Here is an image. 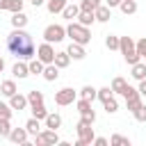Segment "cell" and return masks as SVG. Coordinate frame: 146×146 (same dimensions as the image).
I'll return each mask as SVG.
<instances>
[{
  "instance_id": "obj_42",
  "label": "cell",
  "mask_w": 146,
  "mask_h": 146,
  "mask_svg": "<svg viewBox=\"0 0 146 146\" xmlns=\"http://www.w3.org/2000/svg\"><path fill=\"white\" fill-rule=\"evenodd\" d=\"M137 91H139V96H141V98H146V78H144V80H139Z\"/></svg>"
},
{
  "instance_id": "obj_24",
  "label": "cell",
  "mask_w": 146,
  "mask_h": 146,
  "mask_svg": "<svg viewBox=\"0 0 146 146\" xmlns=\"http://www.w3.org/2000/svg\"><path fill=\"white\" fill-rule=\"evenodd\" d=\"M25 130H27V135H36V132H41V121L39 119H27L25 121Z\"/></svg>"
},
{
  "instance_id": "obj_4",
  "label": "cell",
  "mask_w": 146,
  "mask_h": 146,
  "mask_svg": "<svg viewBox=\"0 0 146 146\" xmlns=\"http://www.w3.org/2000/svg\"><path fill=\"white\" fill-rule=\"evenodd\" d=\"M75 130H78V141H75V146H89V144H94V128H91V123H87L84 119H80L78 121V125H75Z\"/></svg>"
},
{
  "instance_id": "obj_2",
  "label": "cell",
  "mask_w": 146,
  "mask_h": 146,
  "mask_svg": "<svg viewBox=\"0 0 146 146\" xmlns=\"http://www.w3.org/2000/svg\"><path fill=\"white\" fill-rule=\"evenodd\" d=\"M66 36H71V41H75V43H80V46H87V43L91 41L89 27L82 25V23H78V21H71V25L66 27Z\"/></svg>"
},
{
  "instance_id": "obj_23",
  "label": "cell",
  "mask_w": 146,
  "mask_h": 146,
  "mask_svg": "<svg viewBox=\"0 0 146 146\" xmlns=\"http://www.w3.org/2000/svg\"><path fill=\"white\" fill-rule=\"evenodd\" d=\"M119 9H121V14H125V16H132V14L137 11V2H135V0H121Z\"/></svg>"
},
{
  "instance_id": "obj_6",
  "label": "cell",
  "mask_w": 146,
  "mask_h": 146,
  "mask_svg": "<svg viewBox=\"0 0 146 146\" xmlns=\"http://www.w3.org/2000/svg\"><path fill=\"white\" fill-rule=\"evenodd\" d=\"M34 141H36V146H55V144H59L62 139H59L57 130L46 128V130H41V132H36V135H34Z\"/></svg>"
},
{
  "instance_id": "obj_15",
  "label": "cell",
  "mask_w": 146,
  "mask_h": 146,
  "mask_svg": "<svg viewBox=\"0 0 146 146\" xmlns=\"http://www.w3.org/2000/svg\"><path fill=\"white\" fill-rule=\"evenodd\" d=\"M7 139L14 141V144H25L27 141V130L25 128H11V132H9Z\"/></svg>"
},
{
  "instance_id": "obj_12",
  "label": "cell",
  "mask_w": 146,
  "mask_h": 146,
  "mask_svg": "<svg viewBox=\"0 0 146 146\" xmlns=\"http://www.w3.org/2000/svg\"><path fill=\"white\" fill-rule=\"evenodd\" d=\"M94 16H96V21H98V23H107V21L112 18V9H110L107 5H103V2H100V5L94 9Z\"/></svg>"
},
{
  "instance_id": "obj_19",
  "label": "cell",
  "mask_w": 146,
  "mask_h": 146,
  "mask_svg": "<svg viewBox=\"0 0 146 146\" xmlns=\"http://www.w3.org/2000/svg\"><path fill=\"white\" fill-rule=\"evenodd\" d=\"M16 91H18V89H16V82H14V80H2V82H0V94H2V96L9 98V96H14Z\"/></svg>"
},
{
  "instance_id": "obj_3",
  "label": "cell",
  "mask_w": 146,
  "mask_h": 146,
  "mask_svg": "<svg viewBox=\"0 0 146 146\" xmlns=\"http://www.w3.org/2000/svg\"><path fill=\"white\" fill-rule=\"evenodd\" d=\"M119 50H121V55L125 57V62L132 66V64H137L141 57L137 55V48H135V39H130V36H119Z\"/></svg>"
},
{
  "instance_id": "obj_41",
  "label": "cell",
  "mask_w": 146,
  "mask_h": 146,
  "mask_svg": "<svg viewBox=\"0 0 146 146\" xmlns=\"http://www.w3.org/2000/svg\"><path fill=\"white\" fill-rule=\"evenodd\" d=\"M11 112H14V110H11L7 103L0 100V119H11Z\"/></svg>"
},
{
  "instance_id": "obj_39",
  "label": "cell",
  "mask_w": 146,
  "mask_h": 146,
  "mask_svg": "<svg viewBox=\"0 0 146 146\" xmlns=\"http://www.w3.org/2000/svg\"><path fill=\"white\" fill-rule=\"evenodd\" d=\"M9 132H11L9 119H0V137H9Z\"/></svg>"
},
{
  "instance_id": "obj_38",
  "label": "cell",
  "mask_w": 146,
  "mask_h": 146,
  "mask_svg": "<svg viewBox=\"0 0 146 146\" xmlns=\"http://www.w3.org/2000/svg\"><path fill=\"white\" fill-rule=\"evenodd\" d=\"M7 9L14 14V11H23V0H7Z\"/></svg>"
},
{
  "instance_id": "obj_16",
  "label": "cell",
  "mask_w": 146,
  "mask_h": 146,
  "mask_svg": "<svg viewBox=\"0 0 146 146\" xmlns=\"http://www.w3.org/2000/svg\"><path fill=\"white\" fill-rule=\"evenodd\" d=\"M43 123H46V128L57 130V128H62V116H59L57 112H48V116L43 119Z\"/></svg>"
},
{
  "instance_id": "obj_35",
  "label": "cell",
  "mask_w": 146,
  "mask_h": 146,
  "mask_svg": "<svg viewBox=\"0 0 146 146\" xmlns=\"http://www.w3.org/2000/svg\"><path fill=\"white\" fill-rule=\"evenodd\" d=\"M132 116H135V119H137L139 123H146V105L141 103V105H139V107H137V110L132 112Z\"/></svg>"
},
{
  "instance_id": "obj_10",
  "label": "cell",
  "mask_w": 146,
  "mask_h": 146,
  "mask_svg": "<svg viewBox=\"0 0 146 146\" xmlns=\"http://www.w3.org/2000/svg\"><path fill=\"white\" fill-rule=\"evenodd\" d=\"M36 59H41L43 64H52V59H55V48H52V43L43 41V43L36 48Z\"/></svg>"
},
{
  "instance_id": "obj_44",
  "label": "cell",
  "mask_w": 146,
  "mask_h": 146,
  "mask_svg": "<svg viewBox=\"0 0 146 146\" xmlns=\"http://www.w3.org/2000/svg\"><path fill=\"white\" fill-rule=\"evenodd\" d=\"M105 5H107L110 9H114V7H119V5H121V0H105Z\"/></svg>"
},
{
  "instance_id": "obj_25",
  "label": "cell",
  "mask_w": 146,
  "mask_h": 146,
  "mask_svg": "<svg viewBox=\"0 0 146 146\" xmlns=\"http://www.w3.org/2000/svg\"><path fill=\"white\" fill-rule=\"evenodd\" d=\"M11 25H14V27H25V25H27V16H25L23 11H14V14H11Z\"/></svg>"
},
{
  "instance_id": "obj_30",
  "label": "cell",
  "mask_w": 146,
  "mask_h": 146,
  "mask_svg": "<svg viewBox=\"0 0 146 146\" xmlns=\"http://www.w3.org/2000/svg\"><path fill=\"white\" fill-rule=\"evenodd\" d=\"M96 91H98V89H94L91 84H84V87L80 89V98H87V100H91V103H94V98H96Z\"/></svg>"
},
{
  "instance_id": "obj_47",
  "label": "cell",
  "mask_w": 146,
  "mask_h": 146,
  "mask_svg": "<svg viewBox=\"0 0 146 146\" xmlns=\"http://www.w3.org/2000/svg\"><path fill=\"white\" fill-rule=\"evenodd\" d=\"M2 68H5V59H2V55H0V73H2Z\"/></svg>"
},
{
  "instance_id": "obj_26",
  "label": "cell",
  "mask_w": 146,
  "mask_h": 146,
  "mask_svg": "<svg viewBox=\"0 0 146 146\" xmlns=\"http://www.w3.org/2000/svg\"><path fill=\"white\" fill-rule=\"evenodd\" d=\"M30 107H32V116H34V119L43 121V119L48 116V110L43 107V103H36V105H30Z\"/></svg>"
},
{
  "instance_id": "obj_37",
  "label": "cell",
  "mask_w": 146,
  "mask_h": 146,
  "mask_svg": "<svg viewBox=\"0 0 146 146\" xmlns=\"http://www.w3.org/2000/svg\"><path fill=\"white\" fill-rule=\"evenodd\" d=\"M105 46H107L110 50H119V36H114V34H107V39H105Z\"/></svg>"
},
{
  "instance_id": "obj_36",
  "label": "cell",
  "mask_w": 146,
  "mask_h": 146,
  "mask_svg": "<svg viewBox=\"0 0 146 146\" xmlns=\"http://www.w3.org/2000/svg\"><path fill=\"white\" fill-rule=\"evenodd\" d=\"M110 96H114V91H112L110 87H103V89H98V91H96V98H98L100 103H103V100H107Z\"/></svg>"
},
{
  "instance_id": "obj_31",
  "label": "cell",
  "mask_w": 146,
  "mask_h": 146,
  "mask_svg": "<svg viewBox=\"0 0 146 146\" xmlns=\"http://www.w3.org/2000/svg\"><path fill=\"white\" fill-rule=\"evenodd\" d=\"M36 103H43V94L39 89H32L27 94V105H36Z\"/></svg>"
},
{
  "instance_id": "obj_7",
  "label": "cell",
  "mask_w": 146,
  "mask_h": 146,
  "mask_svg": "<svg viewBox=\"0 0 146 146\" xmlns=\"http://www.w3.org/2000/svg\"><path fill=\"white\" fill-rule=\"evenodd\" d=\"M123 98H125V105H128V110L130 112H135L139 105H141V96H139V91L135 89V87H130V84H125V89H123V94H121Z\"/></svg>"
},
{
  "instance_id": "obj_43",
  "label": "cell",
  "mask_w": 146,
  "mask_h": 146,
  "mask_svg": "<svg viewBox=\"0 0 146 146\" xmlns=\"http://www.w3.org/2000/svg\"><path fill=\"white\" fill-rule=\"evenodd\" d=\"M94 144L96 146H107V139L105 137H94Z\"/></svg>"
},
{
  "instance_id": "obj_22",
  "label": "cell",
  "mask_w": 146,
  "mask_h": 146,
  "mask_svg": "<svg viewBox=\"0 0 146 146\" xmlns=\"http://www.w3.org/2000/svg\"><path fill=\"white\" fill-rule=\"evenodd\" d=\"M78 14H80V5H66L64 9H62V16L64 18H68V21H73V18H78Z\"/></svg>"
},
{
  "instance_id": "obj_33",
  "label": "cell",
  "mask_w": 146,
  "mask_h": 146,
  "mask_svg": "<svg viewBox=\"0 0 146 146\" xmlns=\"http://www.w3.org/2000/svg\"><path fill=\"white\" fill-rule=\"evenodd\" d=\"M110 144L112 146H130V139L123 137V135H112L110 137Z\"/></svg>"
},
{
  "instance_id": "obj_14",
  "label": "cell",
  "mask_w": 146,
  "mask_h": 146,
  "mask_svg": "<svg viewBox=\"0 0 146 146\" xmlns=\"http://www.w3.org/2000/svg\"><path fill=\"white\" fill-rule=\"evenodd\" d=\"M9 107H11V110H18V112L25 110V107H27V96H23V94L16 91L14 96H9Z\"/></svg>"
},
{
  "instance_id": "obj_20",
  "label": "cell",
  "mask_w": 146,
  "mask_h": 146,
  "mask_svg": "<svg viewBox=\"0 0 146 146\" xmlns=\"http://www.w3.org/2000/svg\"><path fill=\"white\" fill-rule=\"evenodd\" d=\"M68 5V0H48L46 2V9L50 11V14H62V9Z\"/></svg>"
},
{
  "instance_id": "obj_28",
  "label": "cell",
  "mask_w": 146,
  "mask_h": 146,
  "mask_svg": "<svg viewBox=\"0 0 146 146\" xmlns=\"http://www.w3.org/2000/svg\"><path fill=\"white\" fill-rule=\"evenodd\" d=\"M94 21H96L94 11H82V9H80V14H78V23H82V25H87V27H89Z\"/></svg>"
},
{
  "instance_id": "obj_32",
  "label": "cell",
  "mask_w": 146,
  "mask_h": 146,
  "mask_svg": "<svg viewBox=\"0 0 146 146\" xmlns=\"http://www.w3.org/2000/svg\"><path fill=\"white\" fill-rule=\"evenodd\" d=\"M103 107H105V112H107V114H114V112L119 110V103H116V98H114V96H110L107 100H103Z\"/></svg>"
},
{
  "instance_id": "obj_34",
  "label": "cell",
  "mask_w": 146,
  "mask_h": 146,
  "mask_svg": "<svg viewBox=\"0 0 146 146\" xmlns=\"http://www.w3.org/2000/svg\"><path fill=\"white\" fill-rule=\"evenodd\" d=\"M100 5V0H80V9L82 11H94Z\"/></svg>"
},
{
  "instance_id": "obj_8",
  "label": "cell",
  "mask_w": 146,
  "mask_h": 146,
  "mask_svg": "<svg viewBox=\"0 0 146 146\" xmlns=\"http://www.w3.org/2000/svg\"><path fill=\"white\" fill-rule=\"evenodd\" d=\"M75 96H78V91H75V89L64 87V89H59V91L55 94V103H57L59 107H66V105H73Z\"/></svg>"
},
{
  "instance_id": "obj_45",
  "label": "cell",
  "mask_w": 146,
  "mask_h": 146,
  "mask_svg": "<svg viewBox=\"0 0 146 146\" xmlns=\"http://www.w3.org/2000/svg\"><path fill=\"white\" fill-rule=\"evenodd\" d=\"M30 2H32V7H41L46 0H30Z\"/></svg>"
},
{
  "instance_id": "obj_46",
  "label": "cell",
  "mask_w": 146,
  "mask_h": 146,
  "mask_svg": "<svg viewBox=\"0 0 146 146\" xmlns=\"http://www.w3.org/2000/svg\"><path fill=\"white\" fill-rule=\"evenodd\" d=\"M0 9H7V0H0Z\"/></svg>"
},
{
  "instance_id": "obj_29",
  "label": "cell",
  "mask_w": 146,
  "mask_h": 146,
  "mask_svg": "<svg viewBox=\"0 0 146 146\" xmlns=\"http://www.w3.org/2000/svg\"><path fill=\"white\" fill-rule=\"evenodd\" d=\"M125 78H114L112 80V84H110V89L114 91V94H123V89H125Z\"/></svg>"
},
{
  "instance_id": "obj_9",
  "label": "cell",
  "mask_w": 146,
  "mask_h": 146,
  "mask_svg": "<svg viewBox=\"0 0 146 146\" xmlns=\"http://www.w3.org/2000/svg\"><path fill=\"white\" fill-rule=\"evenodd\" d=\"M75 105H78V112H80V116H82L87 123H94V121H96V112H94V107H91V100H87V98H80Z\"/></svg>"
},
{
  "instance_id": "obj_21",
  "label": "cell",
  "mask_w": 146,
  "mask_h": 146,
  "mask_svg": "<svg viewBox=\"0 0 146 146\" xmlns=\"http://www.w3.org/2000/svg\"><path fill=\"white\" fill-rule=\"evenodd\" d=\"M43 66H46V64H43L41 59H34V57H32V59H27L30 75H41V73H43Z\"/></svg>"
},
{
  "instance_id": "obj_27",
  "label": "cell",
  "mask_w": 146,
  "mask_h": 146,
  "mask_svg": "<svg viewBox=\"0 0 146 146\" xmlns=\"http://www.w3.org/2000/svg\"><path fill=\"white\" fill-rule=\"evenodd\" d=\"M135 80H144L146 78V64H141V62H137V64H132V73H130Z\"/></svg>"
},
{
  "instance_id": "obj_11",
  "label": "cell",
  "mask_w": 146,
  "mask_h": 146,
  "mask_svg": "<svg viewBox=\"0 0 146 146\" xmlns=\"http://www.w3.org/2000/svg\"><path fill=\"white\" fill-rule=\"evenodd\" d=\"M11 75L14 78H18V80H23V78H27L30 75V68H27V62L25 59H18L14 66H11Z\"/></svg>"
},
{
  "instance_id": "obj_40",
  "label": "cell",
  "mask_w": 146,
  "mask_h": 146,
  "mask_svg": "<svg viewBox=\"0 0 146 146\" xmlns=\"http://www.w3.org/2000/svg\"><path fill=\"white\" fill-rule=\"evenodd\" d=\"M135 48H137V55L139 57H146V36L139 39V41H135Z\"/></svg>"
},
{
  "instance_id": "obj_13",
  "label": "cell",
  "mask_w": 146,
  "mask_h": 146,
  "mask_svg": "<svg viewBox=\"0 0 146 146\" xmlns=\"http://www.w3.org/2000/svg\"><path fill=\"white\" fill-rule=\"evenodd\" d=\"M66 52H68L71 59H84V57H87L84 46H80V43H75V41H71V46L66 48Z\"/></svg>"
},
{
  "instance_id": "obj_17",
  "label": "cell",
  "mask_w": 146,
  "mask_h": 146,
  "mask_svg": "<svg viewBox=\"0 0 146 146\" xmlns=\"http://www.w3.org/2000/svg\"><path fill=\"white\" fill-rule=\"evenodd\" d=\"M41 75H43V80H48V82H55V80L59 78V68H57L55 64H46Z\"/></svg>"
},
{
  "instance_id": "obj_5",
  "label": "cell",
  "mask_w": 146,
  "mask_h": 146,
  "mask_svg": "<svg viewBox=\"0 0 146 146\" xmlns=\"http://www.w3.org/2000/svg\"><path fill=\"white\" fill-rule=\"evenodd\" d=\"M64 36H66V27L64 25L52 23V25H48L43 30V41H48V43H59V41H64Z\"/></svg>"
},
{
  "instance_id": "obj_18",
  "label": "cell",
  "mask_w": 146,
  "mask_h": 146,
  "mask_svg": "<svg viewBox=\"0 0 146 146\" xmlns=\"http://www.w3.org/2000/svg\"><path fill=\"white\" fill-rule=\"evenodd\" d=\"M52 64H55L57 68H66V66L71 64V57H68V52H66V50H62V52H55V59H52Z\"/></svg>"
},
{
  "instance_id": "obj_1",
  "label": "cell",
  "mask_w": 146,
  "mask_h": 146,
  "mask_svg": "<svg viewBox=\"0 0 146 146\" xmlns=\"http://www.w3.org/2000/svg\"><path fill=\"white\" fill-rule=\"evenodd\" d=\"M7 50L16 57V59H32L36 55V48H34V41L32 36L23 30V27H14L11 34L7 36Z\"/></svg>"
}]
</instances>
